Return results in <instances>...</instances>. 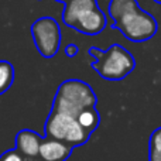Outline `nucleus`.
Instances as JSON below:
<instances>
[{"label":"nucleus","instance_id":"obj_4","mask_svg":"<svg viewBox=\"0 0 161 161\" xmlns=\"http://www.w3.org/2000/svg\"><path fill=\"white\" fill-rule=\"evenodd\" d=\"M45 137L59 140L75 148L85 144L91 134L79 125L76 117L51 110L45 122Z\"/></svg>","mask_w":161,"mask_h":161},{"label":"nucleus","instance_id":"obj_15","mask_svg":"<svg viewBox=\"0 0 161 161\" xmlns=\"http://www.w3.org/2000/svg\"><path fill=\"white\" fill-rule=\"evenodd\" d=\"M55 2H58V3H64V4H65V3H67L68 0H55Z\"/></svg>","mask_w":161,"mask_h":161},{"label":"nucleus","instance_id":"obj_11","mask_svg":"<svg viewBox=\"0 0 161 161\" xmlns=\"http://www.w3.org/2000/svg\"><path fill=\"white\" fill-rule=\"evenodd\" d=\"M148 161H161V127L156 129L148 140Z\"/></svg>","mask_w":161,"mask_h":161},{"label":"nucleus","instance_id":"obj_6","mask_svg":"<svg viewBox=\"0 0 161 161\" xmlns=\"http://www.w3.org/2000/svg\"><path fill=\"white\" fill-rule=\"evenodd\" d=\"M106 24H108V20H106L105 13L100 10L99 4H96L82 11L69 27L86 36H97L105 30Z\"/></svg>","mask_w":161,"mask_h":161},{"label":"nucleus","instance_id":"obj_12","mask_svg":"<svg viewBox=\"0 0 161 161\" xmlns=\"http://www.w3.org/2000/svg\"><path fill=\"white\" fill-rule=\"evenodd\" d=\"M0 161H25L16 150H8L0 156Z\"/></svg>","mask_w":161,"mask_h":161},{"label":"nucleus","instance_id":"obj_10","mask_svg":"<svg viewBox=\"0 0 161 161\" xmlns=\"http://www.w3.org/2000/svg\"><path fill=\"white\" fill-rule=\"evenodd\" d=\"M14 82V67L8 61H0V95L7 92Z\"/></svg>","mask_w":161,"mask_h":161},{"label":"nucleus","instance_id":"obj_5","mask_svg":"<svg viewBox=\"0 0 161 161\" xmlns=\"http://www.w3.org/2000/svg\"><path fill=\"white\" fill-rule=\"evenodd\" d=\"M31 36L36 48L44 58H53L61 45V28L53 17H40L31 24Z\"/></svg>","mask_w":161,"mask_h":161},{"label":"nucleus","instance_id":"obj_14","mask_svg":"<svg viewBox=\"0 0 161 161\" xmlns=\"http://www.w3.org/2000/svg\"><path fill=\"white\" fill-rule=\"evenodd\" d=\"M25 161H42L40 157H37V158H33V160H25Z\"/></svg>","mask_w":161,"mask_h":161},{"label":"nucleus","instance_id":"obj_8","mask_svg":"<svg viewBox=\"0 0 161 161\" xmlns=\"http://www.w3.org/2000/svg\"><path fill=\"white\" fill-rule=\"evenodd\" d=\"M74 147L69 144L59 142V140L44 137L40 146L38 157L42 161H67L72 154Z\"/></svg>","mask_w":161,"mask_h":161},{"label":"nucleus","instance_id":"obj_7","mask_svg":"<svg viewBox=\"0 0 161 161\" xmlns=\"http://www.w3.org/2000/svg\"><path fill=\"white\" fill-rule=\"evenodd\" d=\"M42 140L44 137L40 136L37 131H33L30 129H23L16 134V148L14 150L24 160L37 158Z\"/></svg>","mask_w":161,"mask_h":161},{"label":"nucleus","instance_id":"obj_9","mask_svg":"<svg viewBox=\"0 0 161 161\" xmlns=\"http://www.w3.org/2000/svg\"><path fill=\"white\" fill-rule=\"evenodd\" d=\"M76 119H78L79 125L82 126L89 134L93 133L100 125V113L96 109V106L82 110L78 116H76Z\"/></svg>","mask_w":161,"mask_h":161},{"label":"nucleus","instance_id":"obj_3","mask_svg":"<svg viewBox=\"0 0 161 161\" xmlns=\"http://www.w3.org/2000/svg\"><path fill=\"white\" fill-rule=\"evenodd\" d=\"M96 103L97 96L89 83L80 79H67L57 89L51 110L76 117L82 110L93 108Z\"/></svg>","mask_w":161,"mask_h":161},{"label":"nucleus","instance_id":"obj_16","mask_svg":"<svg viewBox=\"0 0 161 161\" xmlns=\"http://www.w3.org/2000/svg\"><path fill=\"white\" fill-rule=\"evenodd\" d=\"M156 3H158V4H161V0H154Z\"/></svg>","mask_w":161,"mask_h":161},{"label":"nucleus","instance_id":"obj_13","mask_svg":"<svg viewBox=\"0 0 161 161\" xmlns=\"http://www.w3.org/2000/svg\"><path fill=\"white\" fill-rule=\"evenodd\" d=\"M79 53V48L76 44H74V42H71V44H68L67 47H65V55L69 57V58H74V57H76Z\"/></svg>","mask_w":161,"mask_h":161},{"label":"nucleus","instance_id":"obj_2","mask_svg":"<svg viewBox=\"0 0 161 161\" xmlns=\"http://www.w3.org/2000/svg\"><path fill=\"white\" fill-rule=\"evenodd\" d=\"M88 54L93 58L91 67L106 80H122L136 68L133 54L120 44H112L108 50L91 47Z\"/></svg>","mask_w":161,"mask_h":161},{"label":"nucleus","instance_id":"obj_1","mask_svg":"<svg viewBox=\"0 0 161 161\" xmlns=\"http://www.w3.org/2000/svg\"><path fill=\"white\" fill-rule=\"evenodd\" d=\"M109 16L113 20L112 27L133 42L148 41L158 30L154 16L140 7L137 0H110Z\"/></svg>","mask_w":161,"mask_h":161}]
</instances>
